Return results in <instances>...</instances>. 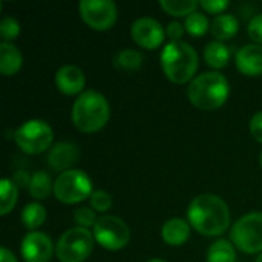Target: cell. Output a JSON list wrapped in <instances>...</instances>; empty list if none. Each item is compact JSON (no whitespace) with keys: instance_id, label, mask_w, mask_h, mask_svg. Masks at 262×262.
Masks as SVG:
<instances>
[{"instance_id":"1","label":"cell","mask_w":262,"mask_h":262,"mask_svg":"<svg viewBox=\"0 0 262 262\" xmlns=\"http://www.w3.org/2000/svg\"><path fill=\"white\" fill-rule=\"evenodd\" d=\"M190 226L204 236H220L230 226V212L224 200L213 193H203L192 200L187 209Z\"/></svg>"},{"instance_id":"2","label":"cell","mask_w":262,"mask_h":262,"mask_svg":"<svg viewBox=\"0 0 262 262\" xmlns=\"http://www.w3.org/2000/svg\"><path fill=\"white\" fill-rule=\"evenodd\" d=\"M111 117V106L103 94L97 91H86L75 100L71 112L74 126L84 134H95L101 130Z\"/></svg>"},{"instance_id":"3","label":"cell","mask_w":262,"mask_h":262,"mask_svg":"<svg viewBox=\"0 0 262 262\" xmlns=\"http://www.w3.org/2000/svg\"><path fill=\"white\" fill-rule=\"evenodd\" d=\"M187 95L195 107L201 111H215L227 101L230 86L223 74L204 72L190 81Z\"/></svg>"},{"instance_id":"4","label":"cell","mask_w":262,"mask_h":262,"mask_svg":"<svg viewBox=\"0 0 262 262\" xmlns=\"http://www.w3.org/2000/svg\"><path fill=\"white\" fill-rule=\"evenodd\" d=\"M160 60L164 75L175 84L190 81L198 69V54L186 41L167 43Z\"/></svg>"},{"instance_id":"5","label":"cell","mask_w":262,"mask_h":262,"mask_svg":"<svg viewBox=\"0 0 262 262\" xmlns=\"http://www.w3.org/2000/svg\"><path fill=\"white\" fill-rule=\"evenodd\" d=\"M94 244L95 238L88 229L74 227L58 238L55 255L60 262H83L91 256Z\"/></svg>"},{"instance_id":"6","label":"cell","mask_w":262,"mask_h":262,"mask_svg":"<svg viewBox=\"0 0 262 262\" xmlns=\"http://www.w3.org/2000/svg\"><path fill=\"white\" fill-rule=\"evenodd\" d=\"M92 181L83 170L71 169L58 175L54 183V195L63 204H77L91 198Z\"/></svg>"},{"instance_id":"7","label":"cell","mask_w":262,"mask_h":262,"mask_svg":"<svg viewBox=\"0 0 262 262\" xmlns=\"http://www.w3.org/2000/svg\"><path fill=\"white\" fill-rule=\"evenodd\" d=\"M14 140L20 150H23L28 155H37L51 147L54 132L46 121L29 120L14 132Z\"/></svg>"},{"instance_id":"8","label":"cell","mask_w":262,"mask_h":262,"mask_svg":"<svg viewBox=\"0 0 262 262\" xmlns=\"http://www.w3.org/2000/svg\"><path fill=\"white\" fill-rule=\"evenodd\" d=\"M230 238L244 253L253 255L262 252V213L252 212L241 216L232 227Z\"/></svg>"},{"instance_id":"9","label":"cell","mask_w":262,"mask_h":262,"mask_svg":"<svg viewBox=\"0 0 262 262\" xmlns=\"http://www.w3.org/2000/svg\"><path fill=\"white\" fill-rule=\"evenodd\" d=\"M92 235L98 246L111 252L124 249L130 239V230L127 224L121 218L114 215L100 216L97 224L94 226Z\"/></svg>"},{"instance_id":"10","label":"cell","mask_w":262,"mask_h":262,"mask_svg":"<svg viewBox=\"0 0 262 262\" xmlns=\"http://www.w3.org/2000/svg\"><path fill=\"white\" fill-rule=\"evenodd\" d=\"M78 11L83 21L95 31L111 29L118 17L117 6L112 0H81Z\"/></svg>"},{"instance_id":"11","label":"cell","mask_w":262,"mask_h":262,"mask_svg":"<svg viewBox=\"0 0 262 262\" xmlns=\"http://www.w3.org/2000/svg\"><path fill=\"white\" fill-rule=\"evenodd\" d=\"M166 29L161 23L152 17H141L132 23L130 37L132 40L144 49H157L164 41Z\"/></svg>"},{"instance_id":"12","label":"cell","mask_w":262,"mask_h":262,"mask_svg":"<svg viewBox=\"0 0 262 262\" xmlns=\"http://www.w3.org/2000/svg\"><path fill=\"white\" fill-rule=\"evenodd\" d=\"M20 252L25 262H49L54 253V244L46 233L31 232L23 238Z\"/></svg>"},{"instance_id":"13","label":"cell","mask_w":262,"mask_h":262,"mask_svg":"<svg viewBox=\"0 0 262 262\" xmlns=\"http://www.w3.org/2000/svg\"><path fill=\"white\" fill-rule=\"evenodd\" d=\"M80 160V150L74 143L61 141L51 147L48 154V164L55 172H68Z\"/></svg>"},{"instance_id":"14","label":"cell","mask_w":262,"mask_h":262,"mask_svg":"<svg viewBox=\"0 0 262 262\" xmlns=\"http://www.w3.org/2000/svg\"><path fill=\"white\" fill-rule=\"evenodd\" d=\"M236 68L241 74L247 77L262 75V46L252 43L243 46L235 57Z\"/></svg>"},{"instance_id":"15","label":"cell","mask_w":262,"mask_h":262,"mask_svg":"<svg viewBox=\"0 0 262 262\" xmlns=\"http://www.w3.org/2000/svg\"><path fill=\"white\" fill-rule=\"evenodd\" d=\"M84 84H86V77L83 71L77 66H72V64L63 66L55 74V86L64 95L80 94L84 89Z\"/></svg>"},{"instance_id":"16","label":"cell","mask_w":262,"mask_h":262,"mask_svg":"<svg viewBox=\"0 0 262 262\" xmlns=\"http://www.w3.org/2000/svg\"><path fill=\"white\" fill-rule=\"evenodd\" d=\"M161 236H163L166 244H169L172 247H180L189 239L190 226L187 221H184L181 218L167 220L161 229Z\"/></svg>"},{"instance_id":"17","label":"cell","mask_w":262,"mask_h":262,"mask_svg":"<svg viewBox=\"0 0 262 262\" xmlns=\"http://www.w3.org/2000/svg\"><path fill=\"white\" fill-rule=\"evenodd\" d=\"M23 64V55L12 43H0V72L5 77L15 75Z\"/></svg>"},{"instance_id":"18","label":"cell","mask_w":262,"mask_h":262,"mask_svg":"<svg viewBox=\"0 0 262 262\" xmlns=\"http://www.w3.org/2000/svg\"><path fill=\"white\" fill-rule=\"evenodd\" d=\"M239 21L232 14H221L216 15L215 20L210 23V32L218 41L230 40L238 34Z\"/></svg>"},{"instance_id":"19","label":"cell","mask_w":262,"mask_h":262,"mask_svg":"<svg viewBox=\"0 0 262 262\" xmlns=\"http://www.w3.org/2000/svg\"><path fill=\"white\" fill-rule=\"evenodd\" d=\"M204 60L213 69H223L230 60V49L223 41H210L204 48Z\"/></svg>"},{"instance_id":"20","label":"cell","mask_w":262,"mask_h":262,"mask_svg":"<svg viewBox=\"0 0 262 262\" xmlns=\"http://www.w3.org/2000/svg\"><path fill=\"white\" fill-rule=\"evenodd\" d=\"M236 252L230 241L218 239L207 250V262H235Z\"/></svg>"},{"instance_id":"21","label":"cell","mask_w":262,"mask_h":262,"mask_svg":"<svg viewBox=\"0 0 262 262\" xmlns=\"http://www.w3.org/2000/svg\"><path fill=\"white\" fill-rule=\"evenodd\" d=\"M45 221H46V209L38 203H29L21 210V223L31 232L43 226Z\"/></svg>"},{"instance_id":"22","label":"cell","mask_w":262,"mask_h":262,"mask_svg":"<svg viewBox=\"0 0 262 262\" xmlns=\"http://www.w3.org/2000/svg\"><path fill=\"white\" fill-rule=\"evenodd\" d=\"M29 193L32 198L35 200H46L51 193V190L54 192V186H52V181H51V177L40 170V172H35L32 177H31V183H29Z\"/></svg>"},{"instance_id":"23","label":"cell","mask_w":262,"mask_h":262,"mask_svg":"<svg viewBox=\"0 0 262 262\" xmlns=\"http://www.w3.org/2000/svg\"><path fill=\"white\" fill-rule=\"evenodd\" d=\"M18 189L9 178H3L0 181V215H8L17 204Z\"/></svg>"},{"instance_id":"24","label":"cell","mask_w":262,"mask_h":262,"mask_svg":"<svg viewBox=\"0 0 262 262\" xmlns=\"http://www.w3.org/2000/svg\"><path fill=\"white\" fill-rule=\"evenodd\" d=\"M160 6L164 9V12L175 15V17H189L190 14L196 12L200 2L195 0H161Z\"/></svg>"},{"instance_id":"25","label":"cell","mask_w":262,"mask_h":262,"mask_svg":"<svg viewBox=\"0 0 262 262\" xmlns=\"http://www.w3.org/2000/svg\"><path fill=\"white\" fill-rule=\"evenodd\" d=\"M114 64L120 71H126V72L138 71L143 64V54L134 49H123L115 55Z\"/></svg>"},{"instance_id":"26","label":"cell","mask_w":262,"mask_h":262,"mask_svg":"<svg viewBox=\"0 0 262 262\" xmlns=\"http://www.w3.org/2000/svg\"><path fill=\"white\" fill-rule=\"evenodd\" d=\"M184 28L192 37H203L209 29V20L203 12H193L186 18Z\"/></svg>"},{"instance_id":"27","label":"cell","mask_w":262,"mask_h":262,"mask_svg":"<svg viewBox=\"0 0 262 262\" xmlns=\"http://www.w3.org/2000/svg\"><path fill=\"white\" fill-rule=\"evenodd\" d=\"M20 34V23L14 17H5L0 21V35L3 41L9 43L11 40L17 38Z\"/></svg>"},{"instance_id":"28","label":"cell","mask_w":262,"mask_h":262,"mask_svg":"<svg viewBox=\"0 0 262 262\" xmlns=\"http://www.w3.org/2000/svg\"><path fill=\"white\" fill-rule=\"evenodd\" d=\"M74 220L75 223L78 224V227H83V229H89L97 224L98 218H97V213L94 209H88V207H80L74 212Z\"/></svg>"},{"instance_id":"29","label":"cell","mask_w":262,"mask_h":262,"mask_svg":"<svg viewBox=\"0 0 262 262\" xmlns=\"http://www.w3.org/2000/svg\"><path fill=\"white\" fill-rule=\"evenodd\" d=\"M112 206V196L106 190H95L91 195V207L95 212H107Z\"/></svg>"},{"instance_id":"30","label":"cell","mask_w":262,"mask_h":262,"mask_svg":"<svg viewBox=\"0 0 262 262\" xmlns=\"http://www.w3.org/2000/svg\"><path fill=\"white\" fill-rule=\"evenodd\" d=\"M247 32H249V37L256 43V45H261L262 46V14L255 15L250 23H249V28H247Z\"/></svg>"},{"instance_id":"31","label":"cell","mask_w":262,"mask_h":262,"mask_svg":"<svg viewBox=\"0 0 262 262\" xmlns=\"http://www.w3.org/2000/svg\"><path fill=\"white\" fill-rule=\"evenodd\" d=\"M229 5L230 3L227 0H203V2H200V6L206 12H209V14H220V15H221V12H224L229 8Z\"/></svg>"},{"instance_id":"32","label":"cell","mask_w":262,"mask_h":262,"mask_svg":"<svg viewBox=\"0 0 262 262\" xmlns=\"http://www.w3.org/2000/svg\"><path fill=\"white\" fill-rule=\"evenodd\" d=\"M250 134L252 137L262 144V111L256 112L250 120Z\"/></svg>"},{"instance_id":"33","label":"cell","mask_w":262,"mask_h":262,"mask_svg":"<svg viewBox=\"0 0 262 262\" xmlns=\"http://www.w3.org/2000/svg\"><path fill=\"white\" fill-rule=\"evenodd\" d=\"M184 29L186 28L180 21H170L166 28V35L170 38V41H181Z\"/></svg>"},{"instance_id":"34","label":"cell","mask_w":262,"mask_h":262,"mask_svg":"<svg viewBox=\"0 0 262 262\" xmlns=\"http://www.w3.org/2000/svg\"><path fill=\"white\" fill-rule=\"evenodd\" d=\"M11 181L14 183V186L18 189V187H29V183H31V177L26 173V172H23V170H18V172H15L14 175H12V178H11Z\"/></svg>"},{"instance_id":"35","label":"cell","mask_w":262,"mask_h":262,"mask_svg":"<svg viewBox=\"0 0 262 262\" xmlns=\"http://www.w3.org/2000/svg\"><path fill=\"white\" fill-rule=\"evenodd\" d=\"M0 262H17V259L6 247H2L0 249Z\"/></svg>"},{"instance_id":"36","label":"cell","mask_w":262,"mask_h":262,"mask_svg":"<svg viewBox=\"0 0 262 262\" xmlns=\"http://www.w3.org/2000/svg\"><path fill=\"white\" fill-rule=\"evenodd\" d=\"M149 262H166V261H163V259H150Z\"/></svg>"},{"instance_id":"37","label":"cell","mask_w":262,"mask_h":262,"mask_svg":"<svg viewBox=\"0 0 262 262\" xmlns=\"http://www.w3.org/2000/svg\"><path fill=\"white\" fill-rule=\"evenodd\" d=\"M255 262H262V253L261 255H259V256H258V259H256V261Z\"/></svg>"},{"instance_id":"38","label":"cell","mask_w":262,"mask_h":262,"mask_svg":"<svg viewBox=\"0 0 262 262\" xmlns=\"http://www.w3.org/2000/svg\"><path fill=\"white\" fill-rule=\"evenodd\" d=\"M259 163H261V166H262V152L259 154Z\"/></svg>"}]
</instances>
